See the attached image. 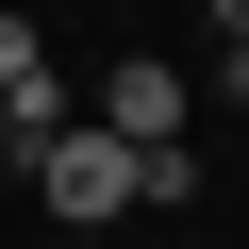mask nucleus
<instances>
[{
	"instance_id": "nucleus-1",
	"label": "nucleus",
	"mask_w": 249,
	"mask_h": 249,
	"mask_svg": "<svg viewBox=\"0 0 249 249\" xmlns=\"http://www.w3.org/2000/svg\"><path fill=\"white\" fill-rule=\"evenodd\" d=\"M17 166H34V199H50V232H116L133 216V133H17Z\"/></svg>"
},
{
	"instance_id": "nucleus-2",
	"label": "nucleus",
	"mask_w": 249,
	"mask_h": 249,
	"mask_svg": "<svg viewBox=\"0 0 249 249\" xmlns=\"http://www.w3.org/2000/svg\"><path fill=\"white\" fill-rule=\"evenodd\" d=\"M100 133H133V150H166V133H183V67H150V50H116V67H100Z\"/></svg>"
},
{
	"instance_id": "nucleus-3",
	"label": "nucleus",
	"mask_w": 249,
	"mask_h": 249,
	"mask_svg": "<svg viewBox=\"0 0 249 249\" xmlns=\"http://www.w3.org/2000/svg\"><path fill=\"white\" fill-rule=\"evenodd\" d=\"M216 100H249V34H232V67H216Z\"/></svg>"
},
{
	"instance_id": "nucleus-4",
	"label": "nucleus",
	"mask_w": 249,
	"mask_h": 249,
	"mask_svg": "<svg viewBox=\"0 0 249 249\" xmlns=\"http://www.w3.org/2000/svg\"><path fill=\"white\" fill-rule=\"evenodd\" d=\"M199 17H216V34H249V0H199Z\"/></svg>"
},
{
	"instance_id": "nucleus-5",
	"label": "nucleus",
	"mask_w": 249,
	"mask_h": 249,
	"mask_svg": "<svg viewBox=\"0 0 249 249\" xmlns=\"http://www.w3.org/2000/svg\"><path fill=\"white\" fill-rule=\"evenodd\" d=\"M50 249H100V232H50Z\"/></svg>"
}]
</instances>
